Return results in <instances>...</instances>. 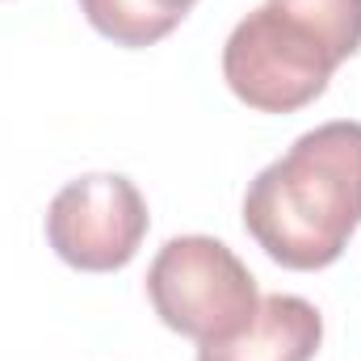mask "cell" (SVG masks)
<instances>
[{"instance_id":"1","label":"cell","mask_w":361,"mask_h":361,"mask_svg":"<svg viewBox=\"0 0 361 361\" xmlns=\"http://www.w3.org/2000/svg\"><path fill=\"white\" fill-rule=\"evenodd\" d=\"M244 227L281 269L341 261L361 227V122H324L261 169L244 193Z\"/></svg>"},{"instance_id":"6","label":"cell","mask_w":361,"mask_h":361,"mask_svg":"<svg viewBox=\"0 0 361 361\" xmlns=\"http://www.w3.org/2000/svg\"><path fill=\"white\" fill-rule=\"evenodd\" d=\"M197 0H80L89 25L118 47H152L169 38Z\"/></svg>"},{"instance_id":"5","label":"cell","mask_w":361,"mask_h":361,"mask_svg":"<svg viewBox=\"0 0 361 361\" xmlns=\"http://www.w3.org/2000/svg\"><path fill=\"white\" fill-rule=\"evenodd\" d=\"M324 341V315L298 294H265L257 315L197 349V361H311Z\"/></svg>"},{"instance_id":"2","label":"cell","mask_w":361,"mask_h":361,"mask_svg":"<svg viewBox=\"0 0 361 361\" xmlns=\"http://www.w3.org/2000/svg\"><path fill=\"white\" fill-rule=\"evenodd\" d=\"M361 51V0H265L223 47V80L248 109L294 114Z\"/></svg>"},{"instance_id":"3","label":"cell","mask_w":361,"mask_h":361,"mask_svg":"<svg viewBox=\"0 0 361 361\" xmlns=\"http://www.w3.org/2000/svg\"><path fill=\"white\" fill-rule=\"evenodd\" d=\"M147 298L164 328L197 345L240 332L261 302L257 277L214 235L169 240L147 269Z\"/></svg>"},{"instance_id":"4","label":"cell","mask_w":361,"mask_h":361,"mask_svg":"<svg viewBox=\"0 0 361 361\" xmlns=\"http://www.w3.org/2000/svg\"><path fill=\"white\" fill-rule=\"evenodd\" d=\"M147 202L122 173H92L63 185L47 210V240L63 265L114 273L135 261L147 235Z\"/></svg>"}]
</instances>
